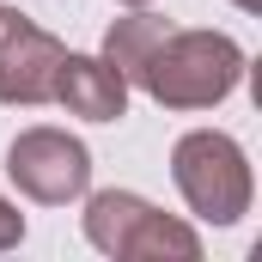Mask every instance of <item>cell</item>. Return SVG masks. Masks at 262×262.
Masks as SVG:
<instances>
[{"label":"cell","mask_w":262,"mask_h":262,"mask_svg":"<svg viewBox=\"0 0 262 262\" xmlns=\"http://www.w3.org/2000/svg\"><path fill=\"white\" fill-rule=\"evenodd\" d=\"M165 31H171V25H165L159 12H146V6H140V12H128V18H116V25H110V37H104V61L116 67L122 79H134L140 61L159 49V37H165Z\"/></svg>","instance_id":"52a82bcc"},{"label":"cell","mask_w":262,"mask_h":262,"mask_svg":"<svg viewBox=\"0 0 262 262\" xmlns=\"http://www.w3.org/2000/svg\"><path fill=\"white\" fill-rule=\"evenodd\" d=\"M171 177L189 201V213L213 220V226H238L250 213V159L232 134H213V128L183 134L171 152Z\"/></svg>","instance_id":"7a4b0ae2"},{"label":"cell","mask_w":262,"mask_h":262,"mask_svg":"<svg viewBox=\"0 0 262 262\" xmlns=\"http://www.w3.org/2000/svg\"><path fill=\"white\" fill-rule=\"evenodd\" d=\"M85 238L104 250V256H122V262H152V256H177V262H195L201 256V238L159 213L152 201L128 195V189H104V195L85 201Z\"/></svg>","instance_id":"3957f363"},{"label":"cell","mask_w":262,"mask_h":262,"mask_svg":"<svg viewBox=\"0 0 262 262\" xmlns=\"http://www.w3.org/2000/svg\"><path fill=\"white\" fill-rule=\"evenodd\" d=\"M116 6H146V0H116Z\"/></svg>","instance_id":"30bf717a"},{"label":"cell","mask_w":262,"mask_h":262,"mask_svg":"<svg viewBox=\"0 0 262 262\" xmlns=\"http://www.w3.org/2000/svg\"><path fill=\"white\" fill-rule=\"evenodd\" d=\"M238 6H244V12H256V6H262V0H238Z\"/></svg>","instance_id":"9c48e42d"},{"label":"cell","mask_w":262,"mask_h":262,"mask_svg":"<svg viewBox=\"0 0 262 262\" xmlns=\"http://www.w3.org/2000/svg\"><path fill=\"white\" fill-rule=\"evenodd\" d=\"M244 73V49L220 31H165L159 49L140 61L134 85L165 110H213Z\"/></svg>","instance_id":"6da1fadb"},{"label":"cell","mask_w":262,"mask_h":262,"mask_svg":"<svg viewBox=\"0 0 262 262\" xmlns=\"http://www.w3.org/2000/svg\"><path fill=\"white\" fill-rule=\"evenodd\" d=\"M18 238H25V213H18V207H12V201L0 195V250H12V244H18Z\"/></svg>","instance_id":"ba28073f"},{"label":"cell","mask_w":262,"mask_h":262,"mask_svg":"<svg viewBox=\"0 0 262 262\" xmlns=\"http://www.w3.org/2000/svg\"><path fill=\"white\" fill-rule=\"evenodd\" d=\"M67 49L31 18L0 12V104H55Z\"/></svg>","instance_id":"5b68a950"},{"label":"cell","mask_w":262,"mask_h":262,"mask_svg":"<svg viewBox=\"0 0 262 262\" xmlns=\"http://www.w3.org/2000/svg\"><path fill=\"white\" fill-rule=\"evenodd\" d=\"M6 177L43 207H67L92 183V152L67 128H25L6 146Z\"/></svg>","instance_id":"277c9868"},{"label":"cell","mask_w":262,"mask_h":262,"mask_svg":"<svg viewBox=\"0 0 262 262\" xmlns=\"http://www.w3.org/2000/svg\"><path fill=\"white\" fill-rule=\"evenodd\" d=\"M55 104H67L85 122H116L128 110V79L104 61V55H67L61 79H55Z\"/></svg>","instance_id":"8992f818"}]
</instances>
